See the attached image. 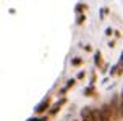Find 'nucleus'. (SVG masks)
<instances>
[{
  "mask_svg": "<svg viewBox=\"0 0 123 121\" xmlns=\"http://www.w3.org/2000/svg\"><path fill=\"white\" fill-rule=\"evenodd\" d=\"M74 84V79H71V81H68V84H67V87H71V86Z\"/></svg>",
  "mask_w": 123,
  "mask_h": 121,
  "instance_id": "f8f14e48",
  "label": "nucleus"
},
{
  "mask_svg": "<svg viewBox=\"0 0 123 121\" xmlns=\"http://www.w3.org/2000/svg\"><path fill=\"white\" fill-rule=\"evenodd\" d=\"M74 121H78V120H74Z\"/></svg>",
  "mask_w": 123,
  "mask_h": 121,
  "instance_id": "2eb2a0df",
  "label": "nucleus"
},
{
  "mask_svg": "<svg viewBox=\"0 0 123 121\" xmlns=\"http://www.w3.org/2000/svg\"><path fill=\"white\" fill-rule=\"evenodd\" d=\"M122 71H123V66H122Z\"/></svg>",
  "mask_w": 123,
  "mask_h": 121,
  "instance_id": "4468645a",
  "label": "nucleus"
},
{
  "mask_svg": "<svg viewBox=\"0 0 123 121\" xmlns=\"http://www.w3.org/2000/svg\"><path fill=\"white\" fill-rule=\"evenodd\" d=\"M84 19H86V15H80L76 21H78V24H81V23H83V21H84Z\"/></svg>",
  "mask_w": 123,
  "mask_h": 121,
  "instance_id": "1a4fd4ad",
  "label": "nucleus"
},
{
  "mask_svg": "<svg viewBox=\"0 0 123 121\" xmlns=\"http://www.w3.org/2000/svg\"><path fill=\"white\" fill-rule=\"evenodd\" d=\"M81 121H97L96 116H94V111L89 107H84L81 110Z\"/></svg>",
  "mask_w": 123,
  "mask_h": 121,
  "instance_id": "7ed1b4c3",
  "label": "nucleus"
},
{
  "mask_svg": "<svg viewBox=\"0 0 123 121\" xmlns=\"http://www.w3.org/2000/svg\"><path fill=\"white\" fill-rule=\"evenodd\" d=\"M63 103H65V98H62V100H58L57 103H54V107H52V108L49 110V113H50V115H55L57 111H58V110L62 108V105H63Z\"/></svg>",
  "mask_w": 123,
  "mask_h": 121,
  "instance_id": "20e7f679",
  "label": "nucleus"
},
{
  "mask_svg": "<svg viewBox=\"0 0 123 121\" xmlns=\"http://www.w3.org/2000/svg\"><path fill=\"white\" fill-rule=\"evenodd\" d=\"M92 91H94L92 87H87L86 91H84V94H86V95H91V94H92Z\"/></svg>",
  "mask_w": 123,
  "mask_h": 121,
  "instance_id": "9b49d317",
  "label": "nucleus"
},
{
  "mask_svg": "<svg viewBox=\"0 0 123 121\" xmlns=\"http://www.w3.org/2000/svg\"><path fill=\"white\" fill-rule=\"evenodd\" d=\"M71 63L78 66V65H81V63H83V60H81V58H73V60H71Z\"/></svg>",
  "mask_w": 123,
  "mask_h": 121,
  "instance_id": "6e6552de",
  "label": "nucleus"
},
{
  "mask_svg": "<svg viewBox=\"0 0 123 121\" xmlns=\"http://www.w3.org/2000/svg\"><path fill=\"white\" fill-rule=\"evenodd\" d=\"M94 61H96V65H99V63H100V55H99V52L96 53V57H94Z\"/></svg>",
  "mask_w": 123,
  "mask_h": 121,
  "instance_id": "9d476101",
  "label": "nucleus"
},
{
  "mask_svg": "<svg viewBox=\"0 0 123 121\" xmlns=\"http://www.w3.org/2000/svg\"><path fill=\"white\" fill-rule=\"evenodd\" d=\"M110 108L113 111V120H120L122 118V111H120V98H118V95H113V98L110 102Z\"/></svg>",
  "mask_w": 123,
  "mask_h": 121,
  "instance_id": "f03ea898",
  "label": "nucleus"
},
{
  "mask_svg": "<svg viewBox=\"0 0 123 121\" xmlns=\"http://www.w3.org/2000/svg\"><path fill=\"white\" fill-rule=\"evenodd\" d=\"M120 111H122V120H123V91H122V97H120Z\"/></svg>",
  "mask_w": 123,
  "mask_h": 121,
  "instance_id": "423d86ee",
  "label": "nucleus"
},
{
  "mask_svg": "<svg viewBox=\"0 0 123 121\" xmlns=\"http://www.w3.org/2000/svg\"><path fill=\"white\" fill-rule=\"evenodd\" d=\"M49 103H50V100H49V98L42 100V102H41V105H39V107L36 108V113H42L44 110H47V108H49Z\"/></svg>",
  "mask_w": 123,
  "mask_h": 121,
  "instance_id": "39448f33",
  "label": "nucleus"
},
{
  "mask_svg": "<svg viewBox=\"0 0 123 121\" xmlns=\"http://www.w3.org/2000/svg\"><path fill=\"white\" fill-rule=\"evenodd\" d=\"M76 78H78V79H81V78H84V73H83V71H81V73H78V76H76Z\"/></svg>",
  "mask_w": 123,
  "mask_h": 121,
  "instance_id": "ddd939ff",
  "label": "nucleus"
},
{
  "mask_svg": "<svg viewBox=\"0 0 123 121\" xmlns=\"http://www.w3.org/2000/svg\"><path fill=\"white\" fill-rule=\"evenodd\" d=\"M94 116L97 121H112L113 120V111L110 108V103H104L100 108H92Z\"/></svg>",
  "mask_w": 123,
  "mask_h": 121,
  "instance_id": "f257e3e1",
  "label": "nucleus"
},
{
  "mask_svg": "<svg viewBox=\"0 0 123 121\" xmlns=\"http://www.w3.org/2000/svg\"><path fill=\"white\" fill-rule=\"evenodd\" d=\"M83 10H86V5H84V3H80V5L76 6V12H78V13L83 12Z\"/></svg>",
  "mask_w": 123,
  "mask_h": 121,
  "instance_id": "0eeeda50",
  "label": "nucleus"
}]
</instances>
